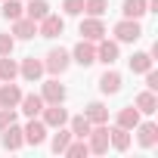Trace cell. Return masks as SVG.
<instances>
[{
    "label": "cell",
    "mask_w": 158,
    "mask_h": 158,
    "mask_svg": "<svg viewBox=\"0 0 158 158\" xmlns=\"http://www.w3.org/2000/svg\"><path fill=\"white\" fill-rule=\"evenodd\" d=\"M115 34H118V40L133 44V40H139V37H143V28H139V22H136V19H124V22H118V25H115Z\"/></svg>",
    "instance_id": "cell-1"
},
{
    "label": "cell",
    "mask_w": 158,
    "mask_h": 158,
    "mask_svg": "<svg viewBox=\"0 0 158 158\" xmlns=\"http://www.w3.org/2000/svg\"><path fill=\"white\" fill-rule=\"evenodd\" d=\"M90 152H96V155H102V152H109V127L106 124H96V127H90Z\"/></svg>",
    "instance_id": "cell-2"
},
{
    "label": "cell",
    "mask_w": 158,
    "mask_h": 158,
    "mask_svg": "<svg viewBox=\"0 0 158 158\" xmlns=\"http://www.w3.org/2000/svg\"><path fill=\"white\" fill-rule=\"evenodd\" d=\"M62 31H65V19H62V16H50V13H47V16L40 19V31H37L40 37H59Z\"/></svg>",
    "instance_id": "cell-3"
},
{
    "label": "cell",
    "mask_w": 158,
    "mask_h": 158,
    "mask_svg": "<svg viewBox=\"0 0 158 158\" xmlns=\"http://www.w3.org/2000/svg\"><path fill=\"white\" fill-rule=\"evenodd\" d=\"M68 62H71V59H68V53H65V50H50V53H47L44 68H47L50 74H62V71L68 68Z\"/></svg>",
    "instance_id": "cell-4"
},
{
    "label": "cell",
    "mask_w": 158,
    "mask_h": 158,
    "mask_svg": "<svg viewBox=\"0 0 158 158\" xmlns=\"http://www.w3.org/2000/svg\"><path fill=\"white\" fill-rule=\"evenodd\" d=\"M68 121V112L62 109V102H50V109H44V124L47 127H62Z\"/></svg>",
    "instance_id": "cell-5"
},
{
    "label": "cell",
    "mask_w": 158,
    "mask_h": 158,
    "mask_svg": "<svg viewBox=\"0 0 158 158\" xmlns=\"http://www.w3.org/2000/svg\"><path fill=\"white\" fill-rule=\"evenodd\" d=\"M74 62L84 65V68L96 62V47H93V40H81V44L74 47Z\"/></svg>",
    "instance_id": "cell-6"
},
{
    "label": "cell",
    "mask_w": 158,
    "mask_h": 158,
    "mask_svg": "<svg viewBox=\"0 0 158 158\" xmlns=\"http://www.w3.org/2000/svg\"><path fill=\"white\" fill-rule=\"evenodd\" d=\"M19 99H22V90H19L13 81H6L3 90H0V109H16Z\"/></svg>",
    "instance_id": "cell-7"
},
{
    "label": "cell",
    "mask_w": 158,
    "mask_h": 158,
    "mask_svg": "<svg viewBox=\"0 0 158 158\" xmlns=\"http://www.w3.org/2000/svg\"><path fill=\"white\" fill-rule=\"evenodd\" d=\"M81 34H84V40H102V34H106V28H102V22L93 16V19H84L81 22Z\"/></svg>",
    "instance_id": "cell-8"
},
{
    "label": "cell",
    "mask_w": 158,
    "mask_h": 158,
    "mask_svg": "<svg viewBox=\"0 0 158 158\" xmlns=\"http://www.w3.org/2000/svg\"><path fill=\"white\" fill-rule=\"evenodd\" d=\"M44 139H47V124L31 118V124L25 127V143H31V146H40Z\"/></svg>",
    "instance_id": "cell-9"
},
{
    "label": "cell",
    "mask_w": 158,
    "mask_h": 158,
    "mask_svg": "<svg viewBox=\"0 0 158 158\" xmlns=\"http://www.w3.org/2000/svg\"><path fill=\"white\" fill-rule=\"evenodd\" d=\"M19 71H22L25 81H37V77L44 74V62H40V59H34V56H28V59L19 65Z\"/></svg>",
    "instance_id": "cell-10"
},
{
    "label": "cell",
    "mask_w": 158,
    "mask_h": 158,
    "mask_svg": "<svg viewBox=\"0 0 158 158\" xmlns=\"http://www.w3.org/2000/svg\"><path fill=\"white\" fill-rule=\"evenodd\" d=\"M0 133H3V146H6V149H19V146L25 143V130H22V127H16V124L3 127Z\"/></svg>",
    "instance_id": "cell-11"
},
{
    "label": "cell",
    "mask_w": 158,
    "mask_h": 158,
    "mask_svg": "<svg viewBox=\"0 0 158 158\" xmlns=\"http://www.w3.org/2000/svg\"><path fill=\"white\" fill-rule=\"evenodd\" d=\"M115 59H118V44H112V40H99V47H96V62L112 65Z\"/></svg>",
    "instance_id": "cell-12"
},
{
    "label": "cell",
    "mask_w": 158,
    "mask_h": 158,
    "mask_svg": "<svg viewBox=\"0 0 158 158\" xmlns=\"http://www.w3.org/2000/svg\"><path fill=\"white\" fill-rule=\"evenodd\" d=\"M13 34L16 37H22V40H31L34 34H37V25H34V19H16V28H13Z\"/></svg>",
    "instance_id": "cell-13"
},
{
    "label": "cell",
    "mask_w": 158,
    "mask_h": 158,
    "mask_svg": "<svg viewBox=\"0 0 158 158\" xmlns=\"http://www.w3.org/2000/svg\"><path fill=\"white\" fill-rule=\"evenodd\" d=\"M40 99H44V102H62V99H65V87H62L59 81H47Z\"/></svg>",
    "instance_id": "cell-14"
},
{
    "label": "cell",
    "mask_w": 158,
    "mask_h": 158,
    "mask_svg": "<svg viewBox=\"0 0 158 158\" xmlns=\"http://www.w3.org/2000/svg\"><path fill=\"white\" fill-rule=\"evenodd\" d=\"M19 102H22V112H25L28 118H34V115H40V112H44V99H40V96H34V93L22 96Z\"/></svg>",
    "instance_id": "cell-15"
},
{
    "label": "cell",
    "mask_w": 158,
    "mask_h": 158,
    "mask_svg": "<svg viewBox=\"0 0 158 158\" xmlns=\"http://www.w3.org/2000/svg\"><path fill=\"white\" fill-rule=\"evenodd\" d=\"M84 115H87V121H90V124H106V121H109V109H106L102 102H90Z\"/></svg>",
    "instance_id": "cell-16"
},
{
    "label": "cell",
    "mask_w": 158,
    "mask_h": 158,
    "mask_svg": "<svg viewBox=\"0 0 158 158\" xmlns=\"http://www.w3.org/2000/svg\"><path fill=\"white\" fill-rule=\"evenodd\" d=\"M136 124H139V109L127 106V109H121V112H118V127L130 130V127H136Z\"/></svg>",
    "instance_id": "cell-17"
},
{
    "label": "cell",
    "mask_w": 158,
    "mask_h": 158,
    "mask_svg": "<svg viewBox=\"0 0 158 158\" xmlns=\"http://www.w3.org/2000/svg\"><path fill=\"white\" fill-rule=\"evenodd\" d=\"M139 127V146H146V149H152L155 143H158V127L149 121V124H136Z\"/></svg>",
    "instance_id": "cell-18"
},
{
    "label": "cell",
    "mask_w": 158,
    "mask_h": 158,
    "mask_svg": "<svg viewBox=\"0 0 158 158\" xmlns=\"http://www.w3.org/2000/svg\"><path fill=\"white\" fill-rule=\"evenodd\" d=\"M99 90H102V93H118V90H121V74H118V71H106V74L99 77Z\"/></svg>",
    "instance_id": "cell-19"
},
{
    "label": "cell",
    "mask_w": 158,
    "mask_h": 158,
    "mask_svg": "<svg viewBox=\"0 0 158 158\" xmlns=\"http://www.w3.org/2000/svg\"><path fill=\"white\" fill-rule=\"evenodd\" d=\"M121 13H124L127 19H139V16H146L149 10H146V0H124Z\"/></svg>",
    "instance_id": "cell-20"
},
{
    "label": "cell",
    "mask_w": 158,
    "mask_h": 158,
    "mask_svg": "<svg viewBox=\"0 0 158 158\" xmlns=\"http://www.w3.org/2000/svg\"><path fill=\"white\" fill-rule=\"evenodd\" d=\"M136 109H139V112H146V115H152V112L158 109V99H155V93H152V90L139 93V96H136Z\"/></svg>",
    "instance_id": "cell-21"
},
{
    "label": "cell",
    "mask_w": 158,
    "mask_h": 158,
    "mask_svg": "<svg viewBox=\"0 0 158 158\" xmlns=\"http://www.w3.org/2000/svg\"><path fill=\"white\" fill-rule=\"evenodd\" d=\"M109 143H112L115 149H121V152H124V149L130 146V133H127L124 127H115V130H109Z\"/></svg>",
    "instance_id": "cell-22"
},
{
    "label": "cell",
    "mask_w": 158,
    "mask_h": 158,
    "mask_svg": "<svg viewBox=\"0 0 158 158\" xmlns=\"http://www.w3.org/2000/svg\"><path fill=\"white\" fill-rule=\"evenodd\" d=\"M25 13H28V19H34V22H40L47 13H50V6H47V0H31V3L25 6Z\"/></svg>",
    "instance_id": "cell-23"
},
{
    "label": "cell",
    "mask_w": 158,
    "mask_h": 158,
    "mask_svg": "<svg viewBox=\"0 0 158 158\" xmlns=\"http://www.w3.org/2000/svg\"><path fill=\"white\" fill-rule=\"evenodd\" d=\"M16 74H19V65H16V59L3 56V59H0V81H13Z\"/></svg>",
    "instance_id": "cell-24"
},
{
    "label": "cell",
    "mask_w": 158,
    "mask_h": 158,
    "mask_svg": "<svg viewBox=\"0 0 158 158\" xmlns=\"http://www.w3.org/2000/svg\"><path fill=\"white\" fill-rule=\"evenodd\" d=\"M87 133H90V121H87V115H77V118H71V136L84 139Z\"/></svg>",
    "instance_id": "cell-25"
},
{
    "label": "cell",
    "mask_w": 158,
    "mask_h": 158,
    "mask_svg": "<svg viewBox=\"0 0 158 158\" xmlns=\"http://www.w3.org/2000/svg\"><path fill=\"white\" fill-rule=\"evenodd\" d=\"M152 68V56L149 53H133L130 56V71H149Z\"/></svg>",
    "instance_id": "cell-26"
},
{
    "label": "cell",
    "mask_w": 158,
    "mask_h": 158,
    "mask_svg": "<svg viewBox=\"0 0 158 158\" xmlns=\"http://www.w3.org/2000/svg\"><path fill=\"white\" fill-rule=\"evenodd\" d=\"M22 10H25V6L19 3V0H3V19H13V22H16V19L22 16Z\"/></svg>",
    "instance_id": "cell-27"
},
{
    "label": "cell",
    "mask_w": 158,
    "mask_h": 158,
    "mask_svg": "<svg viewBox=\"0 0 158 158\" xmlns=\"http://www.w3.org/2000/svg\"><path fill=\"white\" fill-rule=\"evenodd\" d=\"M68 143H71V130H62V127H59V133L53 136V152H65Z\"/></svg>",
    "instance_id": "cell-28"
},
{
    "label": "cell",
    "mask_w": 158,
    "mask_h": 158,
    "mask_svg": "<svg viewBox=\"0 0 158 158\" xmlns=\"http://www.w3.org/2000/svg\"><path fill=\"white\" fill-rule=\"evenodd\" d=\"M87 152H90V146H87L84 139H81V143H68V146H65V155H68V158H81V155H87Z\"/></svg>",
    "instance_id": "cell-29"
},
{
    "label": "cell",
    "mask_w": 158,
    "mask_h": 158,
    "mask_svg": "<svg viewBox=\"0 0 158 158\" xmlns=\"http://www.w3.org/2000/svg\"><path fill=\"white\" fill-rule=\"evenodd\" d=\"M84 13H90V16H102L106 13V0H84Z\"/></svg>",
    "instance_id": "cell-30"
},
{
    "label": "cell",
    "mask_w": 158,
    "mask_h": 158,
    "mask_svg": "<svg viewBox=\"0 0 158 158\" xmlns=\"http://www.w3.org/2000/svg\"><path fill=\"white\" fill-rule=\"evenodd\" d=\"M62 10H65L68 16H81V13H84V0H65Z\"/></svg>",
    "instance_id": "cell-31"
},
{
    "label": "cell",
    "mask_w": 158,
    "mask_h": 158,
    "mask_svg": "<svg viewBox=\"0 0 158 158\" xmlns=\"http://www.w3.org/2000/svg\"><path fill=\"white\" fill-rule=\"evenodd\" d=\"M16 124V109H0V130Z\"/></svg>",
    "instance_id": "cell-32"
},
{
    "label": "cell",
    "mask_w": 158,
    "mask_h": 158,
    "mask_svg": "<svg viewBox=\"0 0 158 158\" xmlns=\"http://www.w3.org/2000/svg\"><path fill=\"white\" fill-rule=\"evenodd\" d=\"M13 47H16V40H13L10 34H0V56H10Z\"/></svg>",
    "instance_id": "cell-33"
},
{
    "label": "cell",
    "mask_w": 158,
    "mask_h": 158,
    "mask_svg": "<svg viewBox=\"0 0 158 158\" xmlns=\"http://www.w3.org/2000/svg\"><path fill=\"white\" fill-rule=\"evenodd\" d=\"M146 84H149V90H158V71H146Z\"/></svg>",
    "instance_id": "cell-34"
}]
</instances>
